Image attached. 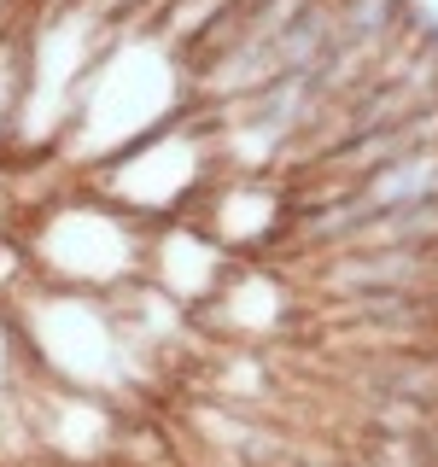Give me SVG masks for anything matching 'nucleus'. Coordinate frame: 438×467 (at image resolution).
<instances>
[{
	"instance_id": "4",
	"label": "nucleus",
	"mask_w": 438,
	"mask_h": 467,
	"mask_svg": "<svg viewBox=\"0 0 438 467\" xmlns=\"http://www.w3.org/2000/svg\"><path fill=\"white\" fill-rule=\"evenodd\" d=\"M199 211H216V223L204 228L223 252H257L275 245V234L292 223V204L275 182L263 175H240V182H211L199 193Z\"/></svg>"
},
{
	"instance_id": "2",
	"label": "nucleus",
	"mask_w": 438,
	"mask_h": 467,
	"mask_svg": "<svg viewBox=\"0 0 438 467\" xmlns=\"http://www.w3.org/2000/svg\"><path fill=\"white\" fill-rule=\"evenodd\" d=\"M216 158H223V146H211L193 123L170 117L164 129L99 158L94 193L141 223H170L187 204H199V193L216 182Z\"/></svg>"
},
{
	"instance_id": "3",
	"label": "nucleus",
	"mask_w": 438,
	"mask_h": 467,
	"mask_svg": "<svg viewBox=\"0 0 438 467\" xmlns=\"http://www.w3.org/2000/svg\"><path fill=\"white\" fill-rule=\"evenodd\" d=\"M228 263H234V252H223L204 228L170 216V223H158V234H146V275L141 281L152 292H164L175 310H193V304H204L216 292Z\"/></svg>"
},
{
	"instance_id": "1",
	"label": "nucleus",
	"mask_w": 438,
	"mask_h": 467,
	"mask_svg": "<svg viewBox=\"0 0 438 467\" xmlns=\"http://www.w3.org/2000/svg\"><path fill=\"white\" fill-rule=\"evenodd\" d=\"M24 263L47 286L111 298V292L141 286L146 275V223L88 187V193L53 199L36 216V228L24 240Z\"/></svg>"
},
{
	"instance_id": "5",
	"label": "nucleus",
	"mask_w": 438,
	"mask_h": 467,
	"mask_svg": "<svg viewBox=\"0 0 438 467\" xmlns=\"http://www.w3.org/2000/svg\"><path fill=\"white\" fill-rule=\"evenodd\" d=\"M281 304H287V292H281L275 275L228 263V275L216 281V292L204 304H193V310H216V316H223V333H234V339H257V333H275L287 321ZM193 310H187V316H193Z\"/></svg>"
}]
</instances>
